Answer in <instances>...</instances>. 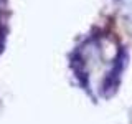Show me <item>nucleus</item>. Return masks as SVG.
I'll use <instances>...</instances> for the list:
<instances>
[{"label": "nucleus", "mask_w": 132, "mask_h": 124, "mask_svg": "<svg viewBox=\"0 0 132 124\" xmlns=\"http://www.w3.org/2000/svg\"><path fill=\"white\" fill-rule=\"evenodd\" d=\"M124 3H126V8H127V12H129L130 18H132V0H124Z\"/></svg>", "instance_id": "obj_1"}]
</instances>
